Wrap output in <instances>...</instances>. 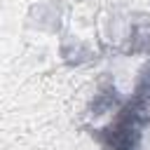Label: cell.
Listing matches in <instances>:
<instances>
[{
    "label": "cell",
    "instance_id": "cell-1",
    "mask_svg": "<svg viewBox=\"0 0 150 150\" xmlns=\"http://www.w3.org/2000/svg\"><path fill=\"white\" fill-rule=\"evenodd\" d=\"M138 129H141L138 110H134V108L122 110L117 122L108 129L110 141H105V148L108 150H134L136 138H138Z\"/></svg>",
    "mask_w": 150,
    "mask_h": 150
},
{
    "label": "cell",
    "instance_id": "cell-2",
    "mask_svg": "<svg viewBox=\"0 0 150 150\" xmlns=\"http://www.w3.org/2000/svg\"><path fill=\"white\" fill-rule=\"evenodd\" d=\"M138 91H141L143 96H148V98H150V66L145 68V73H143V77H141V84H138Z\"/></svg>",
    "mask_w": 150,
    "mask_h": 150
}]
</instances>
